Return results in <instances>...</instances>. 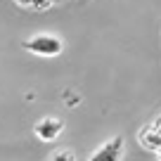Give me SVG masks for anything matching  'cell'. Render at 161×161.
<instances>
[{
	"instance_id": "cell-1",
	"label": "cell",
	"mask_w": 161,
	"mask_h": 161,
	"mask_svg": "<svg viewBox=\"0 0 161 161\" xmlns=\"http://www.w3.org/2000/svg\"><path fill=\"white\" fill-rule=\"evenodd\" d=\"M26 52L36 57H57L64 52V40L55 33H47V31H38V33L29 36V38L21 43Z\"/></svg>"
},
{
	"instance_id": "cell-2",
	"label": "cell",
	"mask_w": 161,
	"mask_h": 161,
	"mask_svg": "<svg viewBox=\"0 0 161 161\" xmlns=\"http://www.w3.org/2000/svg\"><path fill=\"white\" fill-rule=\"evenodd\" d=\"M64 121L57 119V116H43V119L36 121L33 126V135L38 137L40 142H57L64 133Z\"/></svg>"
},
{
	"instance_id": "cell-3",
	"label": "cell",
	"mask_w": 161,
	"mask_h": 161,
	"mask_svg": "<svg viewBox=\"0 0 161 161\" xmlns=\"http://www.w3.org/2000/svg\"><path fill=\"white\" fill-rule=\"evenodd\" d=\"M123 154H126V140L121 135H114L107 142H102V145L88 156V161H121Z\"/></svg>"
},
{
	"instance_id": "cell-4",
	"label": "cell",
	"mask_w": 161,
	"mask_h": 161,
	"mask_svg": "<svg viewBox=\"0 0 161 161\" xmlns=\"http://www.w3.org/2000/svg\"><path fill=\"white\" fill-rule=\"evenodd\" d=\"M137 142H140V147L147 149V152H154V154L161 152V135H159L154 123H147V126H142L140 130H137Z\"/></svg>"
},
{
	"instance_id": "cell-5",
	"label": "cell",
	"mask_w": 161,
	"mask_h": 161,
	"mask_svg": "<svg viewBox=\"0 0 161 161\" xmlns=\"http://www.w3.org/2000/svg\"><path fill=\"white\" fill-rule=\"evenodd\" d=\"M47 161H78V159H76V154L71 149H66V147H57V149L47 156Z\"/></svg>"
},
{
	"instance_id": "cell-6",
	"label": "cell",
	"mask_w": 161,
	"mask_h": 161,
	"mask_svg": "<svg viewBox=\"0 0 161 161\" xmlns=\"http://www.w3.org/2000/svg\"><path fill=\"white\" fill-rule=\"evenodd\" d=\"M152 123L156 126V130H159V135H161V116H156V121H152Z\"/></svg>"
},
{
	"instance_id": "cell-7",
	"label": "cell",
	"mask_w": 161,
	"mask_h": 161,
	"mask_svg": "<svg viewBox=\"0 0 161 161\" xmlns=\"http://www.w3.org/2000/svg\"><path fill=\"white\" fill-rule=\"evenodd\" d=\"M156 161H161V152H159V154H156Z\"/></svg>"
}]
</instances>
